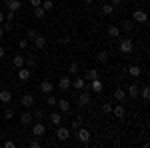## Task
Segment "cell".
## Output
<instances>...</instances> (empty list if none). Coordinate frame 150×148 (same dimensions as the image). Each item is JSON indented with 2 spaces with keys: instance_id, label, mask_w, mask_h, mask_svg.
<instances>
[{
  "instance_id": "1",
  "label": "cell",
  "mask_w": 150,
  "mask_h": 148,
  "mask_svg": "<svg viewBox=\"0 0 150 148\" xmlns=\"http://www.w3.org/2000/svg\"><path fill=\"white\" fill-rule=\"evenodd\" d=\"M118 50H120L122 54H130V52L134 50V42H132L130 38H122L120 44H118Z\"/></svg>"
},
{
  "instance_id": "2",
  "label": "cell",
  "mask_w": 150,
  "mask_h": 148,
  "mask_svg": "<svg viewBox=\"0 0 150 148\" xmlns=\"http://www.w3.org/2000/svg\"><path fill=\"white\" fill-rule=\"evenodd\" d=\"M76 136H78V140H80L82 144H88V142H90V130L80 126V128L76 130Z\"/></svg>"
},
{
  "instance_id": "3",
  "label": "cell",
  "mask_w": 150,
  "mask_h": 148,
  "mask_svg": "<svg viewBox=\"0 0 150 148\" xmlns=\"http://www.w3.org/2000/svg\"><path fill=\"white\" fill-rule=\"evenodd\" d=\"M44 134H46V126L42 124V122H34L32 124V136L40 138V136H44Z\"/></svg>"
},
{
  "instance_id": "4",
  "label": "cell",
  "mask_w": 150,
  "mask_h": 148,
  "mask_svg": "<svg viewBox=\"0 0 150 148\" xmlns=\"http://www.w3.org/2000/svg\"><path fill=\"white\" fill-rule=\"evenodd\" d=\"M148 20V16H146V12L144 10H134V14H132V22H138V24H144Z\"/></svg>"
},
{
  "instance_id": "5",
  "label": "cell",
  "mask_w": 150,
  "mask_h": 148,
  "mask_svg": "<svg viewBox=\"0 0 150 148\" xmlns=\"http://www.w3.org/2000/svg\"><path fill=\"white\" fill-rule=\"evenodd\" d=\"M88 86H90V90H92V92H96V94H100V92L104 90V84H102V80H100V78H94V80H90V82H88Z\"/></svg>"
},
{
  "instance_id": "6",
  "label": "cell",
  "mask_w": 150,
  "mask_h": 148,
  "mask_svg": "<svg viewBox=\"0 0 150 148\" xmlns=\"http://www.w3.org/2000/svg\"><path fill=\"white\" fill-rule=\"evenodd\" d=\"M56 138H58V140H62V142L68 140V138H70V130H68V128H64L62 124L56 126Z\"/></svg>"
},
{
  "instance_id": "7",
  "label": "cell",
  "mask_w": 150,
  "mask_h": 148,
  "mask_svg": "<svg viewBox=\"0 0 150 148\" xmlns=\"http://www.w3.org/2000/svg\"><path fill=\"white\" fill-rule=\"evenodd\" d=\"M58 88H60V90H70V88H72V78H70V76H62V78L58 80Z\"/></svg>"
},
{
  "instance_id": "8",
  "label": "cell",
  "mask_w": 150,
  "mask_h": 148,
  "mask_svg": "<svg viewBox=\"0 0 150 148\" xmlns=\"http://www.w3.org/2000/svg\"><path fill=\"white\" fill-rule=\"evenodd\" d=\"M106 34L110 36V38H120L122 30H120V26H116V24H110V26L106 28Z\"/></svg>"
},
{
  "instance_id": "9",
  "label": "cell",
  "mask_w": 150,
  "mask_h": 148,
  "mask_svg": "<svg viewBox=\"0 0 150 148\" xmlns=\"http://www.w3.org/2000/svg\"><path fill=\"white\" fill-rule=\"evenodd\" d=\"M56 106H58V110H60L62 114H68V112H70V108H72V106H70V102L66 100V98H60V100L56 102Z\"/></svg>"
},
{
  "instance_id": "10",
  "label": "cell",
  "mask_w": 150,
  "mask_h": 148,
  "mask_svg": "<svg viewBox=\"0 0 150 148\" xmlns=\"http://www.w3.org/2000/svg\"><path fill=\"white\" fill-rule=\"evenodd\" d=\"M38 88H40V92H42V94H50V92H52V88H54V84H52L50 80H42V82L38 84Z\"/></svg>"
},
{
  "instance_id": "11",
  "label": "cell",
  "mask_w": 150,
  "mask_h": 148,
  "mask_svg": "<svg viewBox=\"0 0 150 148\" xmlns=\"http://www.w3.org/2000/svg\"><path fill=\"white\" fill-rule=\"evenodd\" d=\"M20 104H22L24 108H32L34 106V96L32 94H24L22 98H20Z\"/></svg>"
},
{
  "instance_id": "12",
  "label": "cell",
  "mask_w": 150,
  "mask_h": 148,
  "mask_svg": "<svg viewBox=\"0 0 150 148\" xmlns=\"http://www.w3.org/2000/svg\"><path fill=\"white\" fill-rule=\"evenodd\" d=\"M48 120H50L54 126H60L62 124V112H60V110H58V112H52L50 116H48Z\"/></svg>"
},
{
  "instance_id": "13",
  "label": "cell",
  "mask_w": 150,
  "mask_h": 148,
  "mask_svg": "<svg viewBox=\"0 0 150 148\" xmlns=\"http://www.w3.org/2000/svg\"><path fill=\"white\" fill-rule=\"evenodd\" d=\"M6 6H8V10L18 12L22 8V2H20V0H6Z\"/></svg>"
},
{
  "instance_id": "14",
  "label": "cell",
  "mask_w": 150,
  "mask_h": 148,
  "mask_svg": "<svg viewBox=\"0 0 150 148\" xmlns=\"http://www.w3.org/2000/svg\"><path fill=\"white\" fill-rule=\"evenodd\" d=\"M112 114H114L118 120H124V116H126L124 108H122V104H118V106H112Z\"/></svg>"
},
{
  "instance_id": "15",
  "label": "cell",
  "mask_w": 150,
  "mask_h": 148,
  "mask_svg": "<svg viewBox=\"0 0 150 148\" xmlns=\"http://www.w3.org/2000/svg\"><path fill=\"white\" fill-rule=\"evenodd\" d=\"M90 102H92V100H90V92H80V96H78V104H80V106H88Z\"/></svg>"
},
{
  "instance_id": "16",
  "label": "cell",
  "mask_w": 150,
  "mask_h": 148,
  "mask_svg": "<svg viewBox=\"0 0 150 148\" xmlns=\"http://www.w3.org/2000/svg\"><path fill=\"white\" fill-rule=\"evenodd\" d=\"M32 120H34L32 112H24L22 116H20V124H22V126H30V124H32Z\"/></svg>"
},
{
  "instance_id": "17",
  "label": "cell",
  "mask_w": 150,
  "mask_h": 148,
  "mask_svg": "<svg viewBox=\"0 0 150 148\" xmlns=\"http://www.w3.org/2000/svg\"><path fill=\"white\" fill-rule=\"evenodd\" d=\"M72 86H74V90H82V88L86 86V80L80 78V76H76V78L72 80Z\"/></svg>"
},
{
  "instance_id": "18",
  "label": "cell",
  "mask_w": 150,
  "mask_h": 148,
  "mask_svg": "<svg viewBox=\"0 0 150 148\" xmlns=\"http://www.w3.org/2000/svg\"><path fill=\"white\" fill-rule=\"evenodd\" d=\"M124 98H126V90H124V88H116L114 90V100L116 102H124Z\"/></svg>"
},
{
  "instance_id": "19",
  "label": "cell",
  "mask_w": 150,
  "mask_h": 148,
  "mask_svg": "<svg viewBox=\"0 0 150 148\" xmlns=\"http://www.w3.org/2000/svg\"><path fill=\"white\" fill-rule=\"evenodd\" d=\"M0 102H4V104L12 102V92L10 90H0Z\"/></svg>"
},
{
  "instance_id": "20",
  "label": "cell",
  "mask_w": 150,
  "mask_h": 148,
  "mask_svg": "<svg viewBox=\"0 0 150 148\" xmlns=\"http://www.w3.org/2000/svg\"><path fill=\"white\" fill-rule=\"evenodd\" d=\"M34 46L38 48V50H42L44 46H46V38L42 34H36V38H34Z\"/></svg>"
},
{
  "instance_id": "21",
  "label": "cell",
  "mask_w": 150,
  "mask_h": 148,
  "mask_svg": "<svg viewBox=\"0 0 150 148\" xmlns=\"http://www.w3.org/2000/svg\"><path fill=\"white\" fill-rule=\"evenodd\" d=\"M94 78H98V70L96 68H90V70L84 72V80H86V82H90V80H94Z\"/></svg>"
},
{
  "instance_id": "22",
  "label": "cell",
  "mask_w": 150,
  "mask_h": 148,
  "mask_svg": "<svg viewBox=\"0 0 150 148\" xmlns=\"http://www.w3.org/2000/svg\"><path fill=\"white\" fill-rule=\"evenodd\" d=\"M126 92L130 94V98H138V84H128Z\"/></svg>"
},
{
  "instance_id": "23",
  "label": "cell",
  "mask_w": 150,
  "mask_h": 148,
  "mask_svg": "<svg viewBox=\"0 0 150 148\" xmlns=\"http://www.w3.org/2000/svg\"><path fill=\"white\" fill-rule=\"evenodd\" d=\"M30 74H32V72H30L28 68H20V70H18V80L26 82V80H30Z\"/></svg>"
},
{
  "instance_id": "24",
  "label": "cell",
  "mask_w": 150,
  "mask_h": 148,
  "mask_svg": "<svg viewBox=\"0 0 150 148\" xmlns=\"http://www.w3.org/2000/svg\"><path fill=\"white\" fill-rule=\"evenodd\" d=\"M24 60H26V58H24L22 54H16V56L12 58V64H14L16 68H22V66H24Z\"/></svg>"
},
{
  "instance_id": "25",
  "label": "cell",
  "mask_w": 150,
  "mask_h": 148,
  "mask_svg": "<svg viewBox=\"0 0 150 148\" xmlns=\"http://www.w3.org/2000/svg\"><path fill=\"white\" fill-rule=\"evenodd\" d=\"M128 74H130V76H134V78H138L140 74H142V70H140L138 64H132V66L128 68Z\"/></svg>"
},
{
  "instance_id": "26",
  "label": "cell",
  "mask_w": 150,
  "mask_h": 148,
  "mask_svg": "<svg viewBox=\"0 0 150 148\" xmlns=\"http://www.w3.org/2000/svg\"><path fill=\"white\" fill-rule=\"evenodd\" d=\"M44 16H46V10H44L42 6H34V18H38V20H44Z\"/></svg>"
},
{
  "instance_id": "27",
  "label": "cell",
  "mask_w": 150,
  "mask_h": 148,
  "mask_svg": "<svg viewBox=\"0 0 150 148\" xmlns=\"http://www.w3.org/2000/svg\"><path fill=\"white\" fill-rule=\"evenodd\" d=\"M56 102H58V98L54 96V94H52V92H50V94L46 96V104H48V106H52V108H54V106H56Z\"/></svg>"
},
{
  "instance_id": "28",
  "label": "cell",
  "mask_w": 150,
  "mask_h": 148,
  "mask_svg": "<svg viewBox=\"0 0 150 148\" xmlns=\"http://www.w3.org/2000/svg\"><path fill=\"white\" fill-rule=\"evenodd\" d=\"M40 6H42V8H44V10H46V12L54 10V2H52V0H44V2H42Z\"/></svg>"
},
{
  "instance_id": "29",
  "label": "cell",
  "mask_w": 150,
  "mask_h": 148,
  "mask_svg": "<svg viewBox=\"0 0 150 148\" xmlns=\"http://www.w3.org/2000/svg\"><path fill=\"white\" fill-rule=\"evenodd\" d=\"M96 60H98L100 64H106V62H108V54H106V52H98V54H96Z\"/></svg>"
},
{
  "instance_id": "30",
  "label": "cell",
  "mask_w": 150,
  "mask_h": 148,
  "mask_svg": "<svg viewBox=\"0 0 150 148\" xmlns=\"http://www.w3.org/2000/svg\"><path fill=\"white\" fill-rule=\"evenodd\" d=\"M112 12H114V6H112V4H104V6H102V14L110 16Z\"/></svg>"
},
{
  "instance_id": "31",
  "label": "cell",
  "mask_w": 150,
  "mask_h": 148,
  "mask_svg": "<svg viewBox=\"0 0 150 148\" xmlns=\"http://www.w3.org/2000/svg\"><path fill=\"white\" fill-rule=\"evenodd\" d=\"M32 116H34V118H46V112H44V108H36Z\"/></svg>"
},
{
  "instance_id": "32",
  "label": "cell",
  "mask_w": 150,
  "mask_h": 148,
  "mask_svg": "<svg viewBox=\"0 0 150 148\" xmlns=\"http://www.w3.org/2000/svg\"><path fill=\"white\" fill-rule=\"evenodd\" d=\"M132 28H134V24L130 22V20H126V22H122V30H124V32H132Z\"/></svg>"
},
{
  "instance_id": "33",
  "label": "cell",
  "mask_w": 150,
  "mask_h": 148,
  "mask_svg": "<svg viewBox=\"0 0 150 148\" xmlns=\"http://www.w3.org/2000/svg\"><path fill=\"white\" fill-rule=\"evenodd\" d=\"M82 126V120L80 118H72V130H78Z\"/></svg>"
},
{
  "instance_id": "34",
  "label": "cell",
  "mask_w": 150,
  "mask_h": 148,
  "mask_svg": "<svg viewBox=\"0 0 150 148\" xmlns=\"http://www.w3.org/2000/svg\"><path fill=\"white\" fill-rule=\"evenodd\" d=\"M36 34H38V32H36L34 28H30V30H26V38H28V40H34V38H36Z\"/></svg>"
},
{
  "instance_id": "35",
  "label": "cell",
  "mask_w": 150,
  "mask_h": 148,
  "mask_svg": "<svg viewBox=\"0 0 150 148\" xmlns=\"http://www.w3.org/2000/svg\"><path fill=\"white\" fill-rule=\"evenodd\" d=\"M76 72H78V64H76V62H72V64L68 66V74H74V76H76Z\"/></svg>"
},
{
  "instance_id": "36",
  "label": "cell",
  "mask_w": 150,
  "mask_h": 148,
  "mask_svg": "<svg viewBox=\"0 0 150 148\" xmlns=\"http://www.w3.org/2000/svg\"><path fill=\"white\" fill-rule=\"evenodd\" d=\"M142 98H144L146 102L150 100V88H148V86H144V88H142Z\"/></svg>"
},
{
  "instance_id": "37",
  "label": "cell",
  "mask_w": 150,
  "mask_h": 148,
  "mask_svg": "<svg viewBox=\"0 0 150 148\" xmlns=\"http://www.w3.org/2000/svg\"><path fill=\"white\" fill-rule=\"evenodd\" d=\"M102 112L104 114H110V112H112V104H110V102H104L102 104Z\"/></svg>"
},
{
  "instance_id": "38",
  "label": "cell",
  "mask_w": 150,
  "mask_h": 148,
  "mask_svg": "<svg viewBox=\"0 0 150 148\" xmlns=\"http://www.w3.org/2000/svg\"><path fill=\"white\" fill-rule=\"evenodd\" d=\"M24 62H26V64H28L30 68H34V66H36V58H34V56H28L26 60H24Z\"/></svg>"
},
{
  "instance_id": "39",
  "label": "cell",
  "mask_w": 150,
  "mask_h": 148,
  "mask_svg": "<svg viewBox=\"0 0 150 148\" xmlns=\"http://www.w3.org/2000/svg\"><path fill=\"white\" fill-rule=\"evenodd\" d=\"M4 118H6V120L14 118V110H12V108H6V110H4Z\"/></svg>"
},
{
  "instance_id": "40",
  "label": "cell",
  "mask_w": 150,
  "mask_h": 148,
  "mask_svg": "<svg viewBox=\"0 0 150 148\" xmlns=\"http://www.w3.org/2000/svg\"><path fill=\"white\" fill-rule=\"evenodd\" d=\"M28 44H30V40H28V38H22V40L18 42V46H20L22 50H26V48H28Z\"/></svg>"
},
{
  "instance_id": "41",
  "label": "cell",
  "mask_w": 150,
  "mask_h": 148,
  "mask_svg": "<svg viewBox=\"0 0 150 148\" xmlns=\"http://www.w3.org/2000/svg\"><path fill=\"white\" fill-rule=\"evenodd\" d=\"M4 20H8V22H12V20H14V12H12V10H8L6 14H4Z\"/></svg>"
},
{
  "instance_id": "42",
  "label": "cell",
  "mask_w": 150,
  "mask_h": 148,
  "mask_svg": "<svg viewBox=\"0 0 150 148\" xmlns=\"http://www.w3.org/2000/svg\"><path fill=\"white\" fill-rule=\"evenodd\" d=\"M28 2H30V6H32V8H34V6H40V4H42V0H28Z\"/></svg>"
},
{
  "instance_id": "43",
  "label": "cell",
  "mask_w": 150,
  "mask_h": 148,
  "mask_svg": "<svg viewBox=\"0 0 150 148\" xmlns=\"http://www.w3.org/2000/svg\"><path fill=\"white\" fill-rule=\"evenodd\" d=\"M14 146H16V144H14L12 140H6V142H4V148H14Z\"/></svg>"
},
{
  "instance_id": "44",
  "label": "cell",
  "mask_w": 150,
  "mask_h": 148,
  "mask_svg": "<svg viewBox=\"0 0 150 148\" xmlns=\"http://www.w3.org/2000/svg\"><path fill=\"white\" fill-rule=\"evenodd\" d=\"M110 4H112V6H114V10H116V8H118V6H120V4H122V0H112V2H110Z\"/></svg>"
},
{
  "instance_id": "45",
  "label": "cell",
  "mask_w": 150,
  "mask_h": 148,
  "mask_svg": "<svg viewBox=\"0 0 150 148\" xmlns=\"http://www.w3.org/2000/svg\"><path fill=\"white\" fill-rule=\"evenodd\" d=\"M12 28V22H8V20H6V22H4V26H2V30H10Z\"/></svg>"
},
{
  "instance_id": "46",
  "label": "cell",
  "mask_w": 150,
  "mask_h": 148,
  "mask_svg": "<svg viewBox=\"0 0 150 148\" xmlns=\"http://www.w3.org/2000/svg\"><path fill=\"white\" fill-rule=\"evenodd\" d=\"M40 146V142H38V140H32V142H30V148H38Z\"/></svg>"
},
{
  "instance_id": "47",
  "label": "cell",
  "mask_w": 150,
  "mask_h": 148,
  "mask_svg": "<svg viewBox=\"0 0 150 148\" xmlns=\"http://www.w3.org/2000/svg\"><path fill=\"white\" fill-rule=\"evenodd\" d=\"M4 54H6V50H4V48H2V46H0V58L4 56Z\"/></svg>"
},
{
  "instance_id": "48",
  "label": "cell",
  "mask_w": 150,
  "mask_h": 148,
  "mask_svg": "<svg viewBox=\"0 0 150 148\" xmlns=\"http://www.w3.org/2000/svg\"><path fill=\"white\" fill-rule=\"evenodd\" d=\"M84 2H86L88 6H92V4H94V0H84Z\"/></svg>"
},
{
  "instance_id": "49",
  "label": "cell",
  "mask_w": 150,
  "mask_h": 148,
  "mask_svg": "<svg viewBox=\"0 0 150 148\" xmlns=\"http://www.w3.org/2000/svg\"><path fill=\"white\" fill-rule=\"evenodd\" d=\"M0 22H4V12H0Z\"/></svg>"
},
{
  "instance_id": "50",
  "label": "cell",
  "mask_w": 150,
  "mask_h": 148,
  "mask_svg": "<svg viewBox=\"0 0 150 148\" xmlns=\"http://www.w3.org/2000/svg\"><path fill=\"white\" fill-rule=\"evenodd\" d=\"M2 36H4V30H2V26H0V38H2Z\"/></svg>"
},
{
  "instance_id": "51",
  "label": "cell",
  "mask_w": 150,
  "mask_h": 148,
  "mask_svg": "<svg viewBox=\"0 0 150 148\" xmlns=\"http://www.w3.org/2000/svg\"><path fill=\"white\" fill-rule=\"evenodd\" d=\"M0 138H2V130H0Z\"/></svg>"
}]
</instances>
